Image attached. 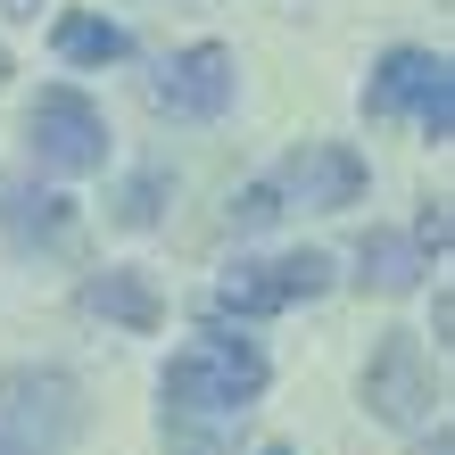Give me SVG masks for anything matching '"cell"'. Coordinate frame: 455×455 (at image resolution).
<instances>
[{
  "mask_svg": "<svg viewBox=\"0 0 455 455\" xmlns=\"http://www.w3.org/2000/svg\"><path fill=\"white\" fill-rule=\"evenodd\" d=\"M364 108H372V116L414 108L422 132H431V141H447V132H455V84H447V59H431V50H389V59L372 67V84H364Z\"/></svg>",
  "mask_w": 455,
  "mask_h": 455,
  "instance_id": "cell-3",
  "label": "cell"
},
{
  "mask_svg": "<svg viewBox=\"0 0 455 455\" xmlns=\"http://www.w3.org/2000/svg\"><path fill=\"white\" fill-rule=\"evenodd\" d=\"M265 389V356H257V339H199L191 356H174L166 364V414H232V406H249V397Z\"/></svg>",
  "mask_w": 455,
  "mask_h": 455,
  "instance_id": "cell-2",
  "label": "cell"
},
{
  "mask_svg": "<svg viewBox=\"0 0 455 455\" xmlns=\"http://www.w3.org/2000/svg\"><path fill=\"white\" fill-rule=\"evenodd\" d=\"M232 92H240V75H232V50H224V42H191V50H174V59L157 67V84H149L157 108H166V116H191V124L224 116V108H232Z\"/></svg>",
  "mask_w": 455,
  "mask_h": 455,
  "instance_id": "cell-6",
  "label": "cell"
},
{
  "mask_svg": "<svg viewBox=\"0 0 455 455\" xmlns=\"http://www.w3.org/2000/svg\"><path fill=\"white\" fill-rule=\"evenodd\" d=\"M50 50H59L67 67H116L124 59V25H108V17H92V9H67L59 25H50Z\"/></svg>",
  "mask_w": 455,
  "mask_h": 455,
  "instance_id": "cell-11",
  "label": "cell"
},
{
  "mask_svg": "<svg viewBox=\"0 0 455 455\" xmlns=\"http://www.w3.org/2000/svg\"><path fill=\"white\" fill-rule=\"evenodd\" d=\"M0 9H9V17H42V0H0Z\"/></svg>",
  "mask_w": 455,
  "mask_h": 455,
  "instance_id": "cell-16",
  "label": "cell"
},
{
  "mask_svg": "<svg viewBox=\"0 0 455 455\" xmlns=\"http://www.w3.org/2000/svg\"><path fill=\"white\" fill-rule=\"evenodd\" d=\"M257 455H290V447H257Z\"/></svg>",
  "mask_w": 455,
  "mask_h": 455,
  "instance_id": "cell-17",
  "label": "cell"
},
{
  "mask_svg": "<svg viewBox=\"0 0 455 455\" xmlns=\"http://www.w3.org/2000/svg\"><path fill=\"white\" fill-rule=\"evenodd\" d=\"M34 157L50 174H100V166H108V116H100L84 92L50 84L34 100Z\"/></svg>",
  "mask_w": 455,
  "mask_h": 455,
  "instance_id": "cell-4",
  "label": "cell"
},
{
  "mask_svg": "<svg viewBox=\"0 0 455 455\" xmlns=\"http://www.w3.org/2000/svg\"><path fill=\"white\" fill-rule=\"evenodd\" d=\"M414 274H422L414 240H397V232H364V240H356V282H364V290L397 299V290H414Z\"/></svg>",
  "mask_w": 455,
  "mask_h": 455,
  "instance_id": "cell-12",
  "label": "cell"
},
{
  "mask_svg": "<svg viewBox=\"0 0 455 455\" xmlns=\"http://www.w3.org/2000/svg\"><path fill=\"white\" fill-rule=\"evenodd\" d=\"M84 431V389L67 372H0V455H67Z\"/></svg>",
  "mask_w": 455,
  "mask_h": 455,
  "instance_id": "cell-1",
  "label": "cell"
},
{
  "mask_svg": "<svg viewBox=\"0 0 455 455\" xmlns=\"http://www.w3.org/2000/svg\"><path fill=\"white\" fill-rule=\"evenodd\" d=\"M84 307L108 315V323H124V331H157V323H166V307H157V290L141 274H92L84 282Z\"/></svg>",
  "mask_w": 455,
  "mask_h": 455,
  "instance_id": "cell-10",
  "label": "cell"
},
{
  "mask_svg": "<svg viewBox=\"0 0 455 455\" xmlns=\"http://www.w3.org/2000/svg\"><path fill=\"white\" fill-rule=\"evenodd\" d=\"M323 282H331V265L299 249V257H257V265H232L224 290H216V307L224 315H282V307H299V299H323Z\"/></svg>",
  "mask_w": 455,
  "mask_h": 455,
  "instance_id": "cell-5",
  "label": "cell"
},
{
  "mask_svg": "<svg viewBox=\"0 0 455 455\" xmlns=\"http://www.w3.org/2000/svg\"><path fill=\"white\" fill-rule=\"evenodd\" d=\"M274 191L299 199V207H356V199H364V157L339 149V141H307V149L282 166Z\"/></svg>",
  "mask_w": 455,
  "mask_h": 455,
  "instance_id": "cell-8",
  "label": "cell"
},
{
  "mask_svg": "<svg viewBox=\"0 0 455 455\" xmlns=\"http://www.w3.org/2000/svg\"><path fill=\"white\" fill-rule=\"evenodd\" d=\"M157 191H166V174H141V182L116 199V216H124V224H157Z\"/></svg>",
  "mask_w": 455,
  "mask_h": 455,
  "instance_id": "cell-14",
  "label": "cell"
},
{
  "mask_svg": "<svg viewBox=\"0 0 455 455\" xmlns=\"http://www.w3.org/2000/svg\"><path fill=\"white\" fill-rule=\"evenodd\" d=\"M364 397H372V414H381V422H397V431H414V422L431 414V372H422V347L406 331H389L381 347H372Z\"/></svg>",
  "mask_w": 455,
  "mask_h": 455,
  "instance_id": "cell-7",
  "label": "cell"
},
{
  "mask_svg": "<svg viewBox=\"0 0 455 455\" xmlns=\"http://www.w3.org/2000/svg\"><path fill=\"white\" fill-rule=\"evenodd\" d=\"M422 249H439L447 257V207H422V224H414V257Z\"/></svg>",
  "mask_w": 455,
  "mask_h": 455,
  "instance_id": "cell-15",
  "label": "cell"
},
{
  "mask_svg": "<svg viewBox=\"0 0 455 455\" xmlns=\"http://www.w3.org/2000/svg\"><path fill=\"white\" fill-rule=\"evenodd\" d=\"M0 232H17L25 249H67V240H75V199L25 191V182L0 174Z\"/></svg>",
  "mask_w": 455,
  "mask_h": 455,
  "instance_id": "cell-9",
  "label": "cell"
},
{
  "mask_svg": "<svg viewBox=\"0 0 455 455\" xmlns=\"http://www.w3.org/2000/svg\"><path fill=\"white\" fill-rule=\"evenodd\" d=\"M232 224H249V232H265V224H282V191H274V182H249V191L232 199Z\"/></svg>",
  "mask_w": 455,
  "mask_h": 455,
  "instance_id": "cell-13",
  "label": "cell"
}]
</instances>
